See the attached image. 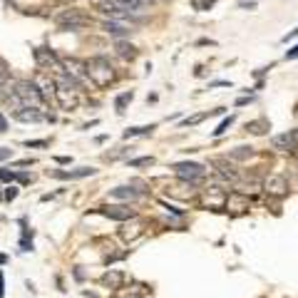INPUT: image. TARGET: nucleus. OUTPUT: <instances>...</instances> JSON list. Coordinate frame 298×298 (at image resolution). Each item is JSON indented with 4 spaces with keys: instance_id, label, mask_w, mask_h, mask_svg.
<instances>
[{
    "instance_id": "f257e3e1",
    "label": "nucleus",
    "mask_w": 298,
    "mask_h": 298,
    "mask_svg": "<svg viewBox=\"0 0 298 298\" xmlns=\"http://www.w3.org/2000/svg\"><path fill=\"white\" fill-rule=\"evenodd\" d=\"M43 99H45V97H43V92H40V87H38L35 82H18V85H15L13 102L20 104V109H25V107H35V109H40Z\"/></svg>"
},
{
    "instance_id": "f03ea898",
    "label": "nucleus",
    "mask_w": 298,
    "mask_h": 298,
    "mask_svg": "<svg viewBox=\"0 0 298 298\" xmlns=\"http://www.w3.org/2000/svg\"><path fill=\"white\" fill-rule=\"evenodd\" d=\"M85 72H87V77H90L97 87H107V85L114 80V70H112L109 60H104V57H92V60L85 65Z\"/></svg>"
},
{
    "instance_id": "7ed1b4c3",
    "label": "nucleus",
    "mask_w": 298,
    "mask_h": 298,
    "mask_svg": "<svg viewBox=\"0 0 298 298\" xmlns=\"http://www.w3.org/2000/svg\"><path fill=\"white\" fill-rule=\"evenodd\" d=\"M57 25L62 30H77V28L90 25V18L85 13H80V10H65V13L57 15Z\"/></svg>"
},
{
    "instance_id": "20e7f679",
    "label": "nucleus",
    "mask_w": 298,
    "mask_h": 298,
    "mask_svg": "<svg viewBox=\"0 0 298 298\" xmlns=\"http://www.w3.org/2000/svg\"><path fill=\"white\" fill-rule=\"evenodd\" d=\"M174 172H177L187 184H199L206 169H204L201 164H197V162H182V164H174Z\"/></svg>"
},
{
    "instance_id": "39448f33",
    "label": "nucleus",
    "mask_w": 298,
    "mask_h": 298,
    "mask_svg": "<svg viewBox=\"0 0 298 298\" xmlns=\"http://www.w3.org/2000/svg\"><path fill=\"white\" fill-rule=\"evenodd\" d=\"M298 147V129H291L286 134H276L273 137V149H281V152H291V149Z\"/></svg>"
},
{
    "instance_id": "423d86ee",
    "label": "nucleus",
    "mask_w": 298,
    "mask_h": 298,
    "mask_svg": "<svg viewBox=\"0 0 298 298\" xmlns=\"http://www.w3.org/2000/svg\"><path fill=\"white\" fill-rule=\"evenodd\" d=\"M226 197L229 194H224L221 187H209L206 194H204V204L209 209H221V206H226Z\"/></svg>"
},
{
    "instance_id": "0eeeda50",
    "label": "nucleus",
    "mask_w": 298,
    "mask_h": 298,
    "mask_svg": "<svg viewBox=\"0 0 298 298\" xmlns=\"http://www.w3.org/2000/svg\"><path fill=\"white\" fill-rule=\"evenodd\" d=\"M251 206V201H248V197L246 194H241V192H231L229 197H226V209H231V211H246Z\"/></svg>"
},
{
    "instance_id": "6e6552de",
    "label": "nucleus",
    "mask_w": 298,
    "mask_h": 298,
    "mask_svg": "<svg viewBox=\"0 0 298 298\" xmlns=\"http://www.w3.org/2000/svg\"><path fill=\"white\" fill-rule=\"evenodd\" d=\"M99 214L114 219V221H127V219H134V211L129 206H102Z\"/></svg>"
},
{
    "instance_id": "1a4fd4ad",
    "label": "nucleus",
    "mask_w": 298,
    "mask_h": 298,
    "mask_svg": "<svg viewBox=\"0 0 298 298\" xmlns=\"http://www.w3.org/2000/svg\"><path fill=\"white\" fill-rule=\"evenodd\" d=\"M263 187H266V192H268L271 197H283V194L288 192V182H286L283 177H268Z\"/></svg>"
},
{
    "instance_id": "9d476101",
    "label": "nucleus",
    "mask_w": 298,
    "mask_h": 298,
    "mask_svg": "<svg viewBox=\"0 0 298 298\" xmlns=\"http://www.w3.org/2000/svg\"><path fill=\"white\" fill-rule=\"evenodd\" d=\"M48 174L55 177V179H82V177H92L95 169L92 167H80L75 172H48Z\"/></svg>"
},
{
    "instance_id": "9b49d317",
    "label": "nucleus",
    "mask_w": 298,
    "mask_h": 298,
    "mask_svg": "<svg viewBox=\"0 0 298 298\" xmlns=\"http://www.w3.org/2000/svg\"><path fill=\"white\" fill-rule=\"evenodd\" d=\"M15 117L20 119V122H43V119H48L40 109H35V107H25V109H18L15 112Z\"/></svg>"
},
{
    "instance_id": "f8f14e48",
    "label": "nucleus",
    "mask_w": 298,
    "mask_h": 298,
    "mask_svg": "<svg viewBox=\"0 0 298 298\" xmlns=\"http://www.w3.org/2000/svg\"><path fill=\"white\" fill-rule=\"evenodd\" d=\"M142 234H144V224H142V221H134L132 226H129V224H124V229H122V239H124V241H129V244H132V241H137Z\"/></svg>"
},
{
    "instance_id": "ddd939ff",
    "label": "nucleus",
    "mask_w": 298,
    "mask_h": 298,
    "mask_svg": "<svg viewBox=\"0 0 298 298\" xmlns=\"http://www.w3.org/2000/svg\"><path fill=\"white\" fill-rule=\"evenodd\" d=\"M99 281H102V286L117 291V288H122V283H124V273H122V271H107Z\"/></svg>"
},
{
    "instance_id": "4468645a",
    "label": "nucleus",
    "mask_w": 298,
    "mask_h": 298,
    "mask_svg": "<svg viewBox=\"0 0 298 298\" xmlns=\"http://www.w3.org/2000/svg\"><path fill=\"white\" fill-rule=\"evenodd\" d=\"M214 164H216V174H219L221 179H229V182H236V179H239V174H236V169H234L231 164H226L224 159H216Z\"/></svg>"
},
{
    "instance_id": "2eb2a0df",
    "label": "nucleus",
    "mask_w": 298,
    "mask_h": 298,
    "mask_svg": "<svg viewBox=\"0 0 298 298\" xmlns=\"http://www.w3.org/2000/svg\"><path fill=\"white\" fill-rule=\"evenodd\" d=\"M109 197L112 199H137L139 197V189H129V187H117V189H112L109 192Z\"/></svg>"
},
{
    "instance_id": "dca6fc26",
    "label": "nucleus",
    "mask_w": 298,
    "mask_h": 298,
    "mask_svg": "<svg viewBox=\"0 0 298 298\" xmlns=\"http://www.w3.org/2000/svg\"><path fill=\"white\" fill-rule=\"evenodd\" d=\"M104 30H107L109 35H117V38H122V35H129V33H132L127 25H122V23H117V20H107V23H104Z\"/></svg>"
},
{
    "instance_id": "f3484780",
    "label": "nucleus",
    "mask_w": 298,
    "mask_h": 298,
    "mask_svg": "<svg viewBox=\"0 0 298 298\" xmlns=\"http://www.w3.org/2000/svg\"><path fill=\"white\" fill-rule=\"evenodd\" d=\"M248 157H253V149L251 147H236V149H231V152H229V159H234V162H246Z\"/></svg>"
},
{
    "instance_id": "a211bd4d",
    "label": "nucleus",
    "mask_w": 298,
    "mask_h": 298,
    "mask_svg": "<svg viewBox=\"0 0 298 298\" xmlns=\"http://www.w3.org/2000/svg\"><path fill=\"white\" fill-rule=\"evenodd\" d=\"M35 60H38L40 65H60V62H57V57H55L52 52H45L43 48H38V50H35Z\"/></svg>"
},
{
    "instance_id": "6ab92c4d",
    "label": "nucleus",
    "mask_w": 298,
    "mask_h": 298,
    "mask_svg": "<svg viewBox=\"0 0 298 298\" xmlns=\"http://www.w3.org/2000/svg\"><path fill=\"white\" fill-rule=\"evenodd\" d=\"M246 129H248L251 134H263V132L268 129V122H266V119H256V122H248Z\"/></svg>"
},
{
    "instance_id": "aec40b11",
    "label": "nucleus",
    "mask_w": 298,
    "mask_h": 298,
    "mask_svg": "<svg viewBox=\"0 0 298 298\" xmlns=\"http://www.w3.org/2000/svg\"><path fill=\"white\" fill-rule=\"evenodd\" d=\"M152 129H154V124H149V127H132V129L124 132V137L129 139V137H137V134H149Z\"/></svg>"
},
{
    "instance_id": "412c9836",
    "label": "nucleus",
    "mask_w": 298,
    "mask_h": 298,
    "mask_svg": "<svg viewBox=\"0 0 298 298\" xmlns=\"http://www.w3.org/2000/svg\"><path fill=\"white\" fill-rule=\"evenodd\" d=\"M117 50H119V55H122V57H129V60L137 55V50H134L132 45H127V43H117Z\"/></svg>"
},
{
    "instance_id": "4be33fe9",
    "label": "nucleus",
    "mask_w": 298,
    "mask_h": 298,
    "mask_svg": "<svg viewBox=\"0 0 298 298\" xmlns=\"http://www.w3.org/2000/svg\"><path fill=\"white\" fill-rule=\"evenodd\" d=\"M127 102H132V92H124V95H119V97H117V102H114V107H117V112H119V114L124 112V107H127Z\"/></svg>"
},
{
    "instance_id": "5701e85b",
    "label": "nucleus",
    "mask_w": 298,
    "mask_h": 298,
    "mask_svg": "<svg viewBox=\"0 0 298 298\" xmlns=\"http://www.w3.org/2000/svg\"><path fill=\"white\" fill-rule=\"evenodd\" d=\"M231 124H234V117H226V119H224V122L219 124V129H214V134H216V137H219V134H224V132H226V129H229Z\"/></svg>"
},
{
    "instance_id": "b1692460",
    "label": "nucleus",
    "mask_w": 298,
    "mask_h": 298,
    "mask_svg": "<svg viewBox=\"0 0 298 298\" xmlns=\"http://www.w3.org/2000/svg\"><path fill=\"white\" fill-rule=\"evenodd\" d=\"M124 3H129L134 10H142L144 5H149V3H154V0H124Z\"/></svg>"
},
{
    "instance_id": "393cba45",
    "label": "nucleus",
    "mask_w": 298,
    "mask_h": 298,
    "mask_svg": "<svg viewBox=\"0 0 298 298\" xmlns=\"http://www.w3.org/2000/svg\"><path fill=\"white\" fill-rule=\"evenodd\" d=\"M152 162H154L152 157H142V159H132L129 164H132V167H149V164H152Z\"/></svg>"
},
{
    "instance_id": "a878e982",
    "label": "nucleus",
    "mask_w": 298,
    "mask_h": 298,
    "mask_svg": "<svg viewBox=\"0 0 298 298\" xmlns=\"http://www.w3.org/2000/svg\"><path fill=\"white\" fill-rule=\"evenodd\" d=\"M0 179H3V182H15L18 174H13V172H8V169H0Z\"/></svg>"
},
{
    "instance_id": "bb28decb",
    "label": "nucleus",
    "mask_w": 298,
    "mask_h": 298,
    "mask_svg": "<svg viewBox=\"0 0 298 298\" xmlns=\"http://www.w3.org/2000/svg\"><path fill=\"white\" fill-rule=\"evenodd\" d=\"M204 117H206V114H194V117H189V119H184L182 124H184V127H192V124H197V122H201Z\"/></svg>"
},
{
    "instance_id": "cd10ccee",
    "label": "nucleus",
    "mask_w": 298,
    "mask_h": 298,
    "mask_svg": "<svg viewBox=\"0 0 298 298\" xmlns=\"http://www.w3.org/2000/svg\"><path fill=\"white\" fill-rule=\"evenodd\" d=\"M13 157V149H0V162L3 159H10Z\"/></svg>"
},
{
    "instance_id": "c85d7f7f",
    "label": "nucleus",
    "mask_w": 298,
    "mask_h": 298,
    "mask_svg": "<svg viewBox=\"0 0 298 298\" xmlns=\"http://www.w3.org/2000/svg\"><path fill=\"white\" fill-rule=\"evenodd\" d=\"M296 57H298V45H296V48H291V50L286 52V60H296Z\"/></svg>"
},
{
    "instance_id": "c756f323",
    "label": "nucleus",
    "mask_w": 298,
    "mask_h": 298,
    "mask_svg": "<svg viewBox=\"0 0 298 298\" xmlns=\"http://www.w3.org/2000/svg\"><path fill=\"white\" fill-rule=\"evenodd\" d=\"M25 147H48L45 139H38V142H25Z\"/></svg>"
},
{
    "instance_id": "7c9ffc66",
    "label": "nucleus",
    "mask_w": 298,
    "mask_h": 298,
    "mask_svg": "<svg viewBox=\"0 0 298 298\" xmlns=\"http://www.w3.org/2000/svg\"><path fill=\"white\" fill-rule=\"evenodd\" d=\"M15 197H18V189H13V187H10V189L5 192V199H8V201H13Z\"/></svg>"
},
{
    "instance_id": "2f4dec72",
    "label": "nucleus",
    "mask_w": 298,
    "mask_h": 298,
    "mask_svg": "<svg viewBox=\"0 0 298 298\" xmlns=\"http://www.w3.org/2000/svg\"><path fill=\"white\" fill-rule=\"evenodd\" d=\"M8 129V119L3 117V112H0V132H5Z\"/></svg>"
},
{
    "instance_id": "473e14b6",
    "label": "nucleus",
    "mask_w": 298,
    "mask_h": 298,
    "mask_svg": "<svg viewBox=\"0 0 298 298\" xmlns=\"http://www.w3.org/2000/svg\"><path fill=\"white\" fill-rule=\"evenodd\" d=\"M5 296V278H3V273H0V298Z\"/></svg>"
},
{
    "instance_id": "72a5a7b5",
    "label": "nucleus",
    "mask_w": 298,
    "mask_h": 298,
    "mask_svg": "<svg viewBox=\"0 0 298 298\" xmlns=\"http://www.w3.org/2000/svg\"><path fill=\"white\" fill-rule=\"evenodd\" d=\"M18 182H20V184H28V182H30V174H18Z\"/></svg>"
},
{
    "instance_id": "f704fd0d",
    "label": "nucleus",
    "mask_w": 298,
    "mask_h": 298,
    "mask_svg": "<svg viewBox=\"0 0 298 298\" xmlns=\"http://www.w3.org/2000/svg\"><path fill=\"white\" fill-rule=\"evenodd\" d=\"M296 35H298V28H296V30H293V33H288V35H286V38H283V43H288V40H293V38H296Z\"/></svg>"
},
{
    "instance_id": "c9c22d12",
    "label": "nucleus",
    "mask_w": 298,
    "mask_h": 298,
    "mask_svg": "<svg viewBox=\"0 0 298 298\" xmlns=\"http://www.w3.org/2000/svg\"><path fill=\"white\" fill-rule=\"evenodd\" d=\"M3 263H8V256H5V253H0V266H3Z\"/></svg>"
},
{
    "instance_id": "e433bc0d",
    "label": "nucleus",
    "mask_w": 298,
    "mask_h": 298,
    "mask_svg": "<svg viewBox=\"0 0 298 298\" xmlns=\"http://www.w3.org/2000/svg\"><path fill=\"white\" fill-rule=\"evenodd\" d=\"M132 298H134V296H132Z\"/></svg>"
}]
</instances>
